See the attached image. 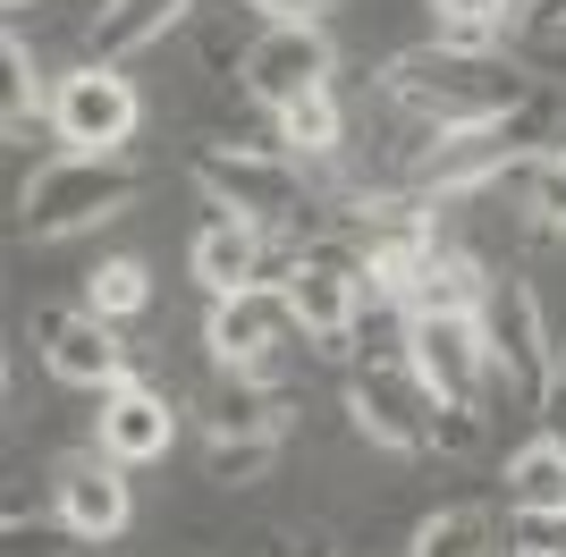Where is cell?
I'll return each mask as SVG.
<instances>
[{
  "label": "cell",
  "mask_w": 566,
  "mask_h": 557,
  "mask_svg": "<svg viewBox=\"0 0 566 557\" xmlns=\"http://www.w3.org/2000/svg\"><path fill=\"white\" fill-rule=\"evenodd\" d=\"M542 76H524L507 51L482 43H415L380 69V93L398 118H423V127H499L507 111L533 102Z\"/></svg>",
  "instance_id": "obj_1"
},
{
  "label": "cell",
  "mask_w": 566,
  "mask_h": 557,
  "mask_svg": "<svg viewBox=\"0 0 566 557\" xmlns=\"http://www.w3.org/2000/svg\"><path fill=\"white\" fill-rule=\"evenodd\" d=\"M144 195V169L127 153H51L18 195V229L25 237H76L102 229Z\"/></svg>",
  "instance_id": "obj_2"
},
{
  "label": "cell",
  "mask_w": 566,
  "mask_h": 557,
  "mask_svg": "<svg viewBox=\"0 0 566 557\" xmlns=\"http://www.w3.org/2000/svg\"><path fill=\"white\" fill-rule=\"evenodd\" d=\"M280 287H287V313L305 329L313 355H355V322H364V304H373V262L355 254L347 237H322V245H296L280 262Z\"/></svg>",
  "instance_id": "obj_3"
},
{
  "label": "cell",
  "mask_w": 566,
  "mask_h": 557,
  "mask_svg": "<svg viewBox=\"0 0 566 557\" xmlns=\"http://www.w3.org/2000/svg\"><path fill=\"white\" fill-rule=\"evenodd\" d=\"M482 347H491V389L524 397V406H542L549 397V371H558V329H549L542 296H533V278H491V296H482Z\"/></svg>",
  "instance_id": "obj_4"
},
{
  "label": "cell",
  "mask_w": 566,
  "mask_h": 557,
  "mask_svg": "<svg viewBox=\"0 0 566 557\" xmlns=\"http://www.w3.org/2000/svg\"><path fill=\"white\" fill-rule=\"evenodd\" d=\"M195 186H203V203L237 211V220H262V229H280V220L313 211L305 161L262 153V144H203V153H195Z\"/></svg>",
  "instance_id": "obj_5"
},
{
  "label": "cell",
  "mask_w": 566,
  "mask_h": 557,
  "mask_svg": "<svg viewBox=\"0 0 566 557\" xmlns=\"http://www.w3.org/2000/svg\"><path fill=\"white\" fill-rule=\"evenodd\" d=\"M347 414H355V431L373 448H389V456H431V448H440V397L415 380L406 355H380V364L355 371Z\"/></svg>",
  "instance_id": "obj_6"
},
{
  "label": "cell",
  "mask_w": 566,
  "mask_h": 557,
  "mask_svg": "<svg viewBox=\"0 0 566 557\" xmlns=\"http://www.w3.org/2000/svg\"><path fill=\"white\" fill-rule=\"evenodd\" d=\"M136 85L111 69V60H76V69L51 76V136H60V153H127V136H136Z\"/></svg>",
  "instance_id": "obj_7"
},
{
  "label": "cell",
  "mask_w": 566,
  "mask_h": 557,
  "mask_svg": "<svg viewBox=\"0 0 566 557\" xmlns=\"http://www.w3.org/2000/svg\"><path fill=\"white\" fill-rule=\"evenodd\" d=\"M406 364L440 406H473L491 397V347H482V322L473 313H431V322H406Z\"/></svg>",
  "instance_id": "obj_8"
},
{
  "label": "cell",
  "mask_w": 566,
  "mask_h": 557,
  "mask_svg": "<svg viewBox=\"0 0 566 557\" xmlns=\"http://www.w3.org/2000/svg\"><path fill=\"white\" fill-rule=\"evenodd\" d=\"M34 347H43L51 380H69V389L111 397L118 380H127V338H118V322L85 313V304H34Z\"/></svg>",
  "instance_id": "obj_9"
},
{
  "label": "cell",
  "mask_w": 566,
  "mask_h": 557,
  "mask_svg": "<svg viewBox=\"0 0 566 557\" xmlns=\"http://www.w3.org/2000/svg\"><path fill=\"white\" fill-rule=\"evenodd\" d=\"M287 338H305V329H296V313H287L280 278L237 287V296H212V329H203V347H212L220 371H271V355H280Z\"/></svg>",
  "instance_id": "obj_10"
},
{
  "label": "cell",
  "mask_w": 566,
  "mask_h": 557,
  "mask_svg": "<svg viewBox=\"0 0 566 557\" xmlns=\"http://www.w3.org/2000/svg\"><path fill=\"white\" fill-rule=\"evenodd\" d=\"M237 85H245L262 111L280 118L287 102H305V93L331 85V34H322V25H262L254 43H245Z\"/></svg>",
  "instance_id": "obj_11"
},
{
  "label": "cell",
  "mask_w": 566,
  "mask_h": 557,
  "mask_svg": "<svg viewBox=\"0 0 566 557\" xmlns=\"http://www.w3.org/2000/svg\"><path fill=\"white\" fill-rule=\"evenodd\" d=\"M51 507H60V533L118 540V533H127V515H136V498H127V464H111L102 448H94V456H69L60 473H51Z\"/></svg>",
  "instance_id": "obj_12"
},
{
  "label": "cell",
  "mask_w": 566,
  "mask_h": 557,
  "mask_svg": "<svg viewBox=\"0 0 566 557\" xmlns=\"http://www.w3.org/2000/svg\"><path fill=\"white\" fill-rule=\"evenodd\" d=\"M94 448L111 464H161L178 448V406L161 389H144V380H118L94 414Z\"/></svg>",
  "instance_id": "obj_13"
},
{
  "label": "cell",
  "mask_w": 566,
  "mask_h": 557,
  "mask_svg": "<svg viewBox=\"0 0 566 557\" xmlns=\"http://www.w3.org/2000/svg\"><path fill=\"white\" fill-rule=\"evenodd\" d=\"M187 271L212 287V296H237V287H262V271H271V229L262 220H237V211L203 203V229H195L187 245Z\"/></svg>",
  "instance_id": "obj_14"
},
{
  "label": "cell",
  "mask_w": 566,
  "mask_h": 557,
  "mask_svg": "<svg viewBox=\"0 0 566 557\" xmlns=\"http://www.w3.org/2000/svg\"><path fill=\"white\" fill-rule=\"evenodd\" d=\"M212 0H102V18H94V60H136V51L169 43L187 18H203Z\"/></svg>",
  "instance_id": "obj_15"
},
{
  "label": "cell",
  "mask_w": 566,
  "mask_h": 557,
  "mask_svg": "<svg viewBox=\"0 0 566 557\" xmlns=\"http://www.w3.org/2000/svg\"><path fill=\"white\" fill-rule=\"evenodd\" d=\"M287 406H296V397H287L271 371H220V389L203 397L212 440H237V431H287Z\"/></svg>",
  "instance_id": "obj_16"
},
{
  "label": "cell",
  "mask_w": 566,
  "mask_h": 557,
  "mask_svg": "<svg viewBox=\"0 0 566 557\" xmlns=\"http://www.w3.org/2000/svg\"><path fill=\"white\" fill-rule=\"evenodd\" d=\"M280 144H287V161H331L338 144H347V111H338V93H305V102H287L280 111Z\"/></svg>",
  "instance_id": "obj_17"
},
{
  "label": "cell",
  "mask_w": 566,
  "mask_h": 557,
  "mask_svg": "<svg viewBox=\"0 0 566 557\" xmlns=\"http://www.w3.org/2000/svg\"><path fill=\"white\" fill-rule=\"evenodd\" d=\"M280 456H287V431H237V440L203 448V473H212L220 490H254V482L280 473Z\"/></svg>",
  "instance_id": "obj_18"
},
{
  "label": "cell",
  "mask_w": 566,
  "mask_h": 557,
  "mask_svg": "<svg viewBox=\"0 0 566 557\" xmlns=\"http://www.w3.org/2000/svg\"><path fill=\"white\" fill-rule=\"evenodd\" d=\"M491 540H499V515L465 498V507H440V515H431L406 557H491Z\"/></svg>",
  "instance_id": "obj_19"
},
{
  "label": "cell",
  "mask_w": 566,
  "mask_h": 557,
  "mask_svg": "<svg viewBox=\"0 0 566 557\" xmlns=\"http://www.w3.org/2000/svg\"><path fill=\"white\" fill-rule=\"evenodd\" d=\"M144 304H153V271H144L136 254H111L85 271V313H102V322H136Z\"/></svg>",
  "instance_id": "obj_20"
},
{
  "label": "cell",
  "mask_w": 566,
  "mask_h": 557,
  "mask_svg": "<svg viewBox=\"0 0 566 557\" xmlns=\"http://www.w3.org/2000/svg\"><path fill=\"white\" fill-rule=\"evenodd\" d=\"M440 9V43H482L499 51V34L524 25V0H431Z\"/></svg>",
  "instance_id": "obj_21"
},
{
  "label": "cell",
  "mask_w": 566,
  "mask_h": 557,
  "mask_svg": "<svg viewBox=\"0 0 566 557\" xmlns=\"http://www.w3.org/2000/svg\"><path fill=\"white\" fill-rule=\"evenodd\" d=\"M507 498H516V507H549V498H566V448L549 440V431L507 456Z\"/></svg>",
  "instance_id": "obj_22"
},
{
  "label": "cell",
  "mask_w": 566,
  "mask_h": 557,
  "mask_svg": "<svg viewBox=\"0 0 566 557\" xmlns=\"http://www.w3.org/2000/svg\"><path fill=\"white\" fill-rule=\"evenodd\" d=\"M524 220H533V237H566V153L524 161Z\"/></svg>",
  "instance_id": "obj_23"
},
{
  "label": "cell",
  "mask_w": 566,
  "mask_h": 557,
  "mask_svg": "<svg viewBox=\"0 0 566 557\" xmlns=\"http://www.w3.org/2000/svg\"><path fill=\"white\" fill-rule=\"evenodd\" d=\"M0 60H9V136H25L34 118H51V85L34 76V51H25V34H18V25H9Z\"/></svg>",
  "instance_id": "obj_24"
},
{
  "label": "cell",
  "mask_w": 566,
  "mask_h": 557,
  "mask_svg": "<svg viewBox=\"0 0 566 557\" xmlns=\"http://www.w3.org/2000/svg\"><path fill=\"white\" fill-rule=\"evenodd\" d=\"M507 540H516V557H566V498H549V507H516V515H507Z\"/></svg>",
  "instance_id": "obj_25"
},
{
  "label": "cell",
  "mask_w": 566,
  "mask_h": 557,
  "mask_svg": "<svg viewBox=\"0 0 566 557\" xmlns=\"http://www.w3.org/2000/svg\"><path fill=\"white\" fill-rule=\"evenodd\" d=\"M533 414H542V431L566 448V338H558V371H549V397L533 406Z\"/></svg>",
  "instance_id": "obj_26"
},
{
  "label": "cell",
  "mask_w": 566,
  "mask_h": 557,
  "mask_svg": "<svg viewBox=\"0 0 566 557\" xmlns=\"http://www.w3.org/2000/svg\"><path fill=\"white\" fill-rule=\"evenodd\" d=\"M245 9H262L271 25H313L322 9H331V0H245Z\"/></svg>",
  "instance_id": "obj_27"
},
{
  "label": "cell",
  "mask_w": 566,
  "mask_h": 557,
  "mask_svg": "<svg viewBox=\"0 0 566 557\" xmlns=\"http://www.w3.org/2000/svg\"><path fill=\"white\" fill-rule=\"evenodd\" d=\"M524 18L542 25V34H566V0H524Z\"/></svg>",
  "instance_id": "obj_28"
},
{
  "label": "cell",
  "mask_w": 566,
  "mask_h": 557,
  "mask_svg": "<svg viewBox=\"0 0 566 557\" xmlns=\"http://www.w3.org/2000/svg\"><path fill=\"white\" fill-rule=\"evenodd\" d=\"M305 557H338V549H322V540H305Z\"/></svg>",
  "instance_id": "obj_29"
},
{
  "label": "cell",
  "mask_w": 566,
  "mask_h": 557,
  "mask_svg": "<svg viewBox=\"0 0 566 557\" xmlns=\"http://www.w3.org/2000/svg\"><path fill=\"white\" fill-rule=\"evenodd\" d=\"M9 9H34V0H9Z\"/></svg>",
  "instance_id": "obj_30"
}]
</instances>
